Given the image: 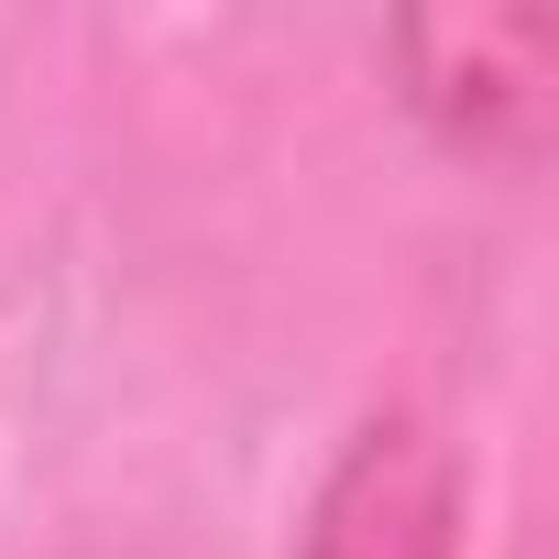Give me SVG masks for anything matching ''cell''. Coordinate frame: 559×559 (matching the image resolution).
I'll return each instance as SVG.
<instances>
[{"label": "cell", "instance_id": "6da1fadb", "mask_svg": "<svg viewBox=\"0 0 559 559\" xmlns=\"http://www.w3.org/2000/svg\"><path fill=\"white\" fill-rule=\"evenodd\" d=\"M308 559H461V483L417 417H373L341 450L308 515Z\"/></svg>", "mask_w": 559, "mask_h": 559}]
</instances>
